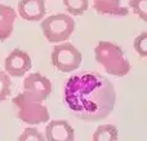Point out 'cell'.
<instances>
[{"label":"cell","instance_id":"6da1fadb","mask_svg":"<svg viewBox=\"0 0 147 141\" xmlns=\"http://www.w3.org/2000/svg\"><path fill=\"white\" fill-rule=\"evenodd\" d=\"M63 102L70 111L85 122L107 118L116 102V92L107 78L97 71L71 75L63 84Z\"/></svg>","mask_w":147,"mask_h":141},{"label":"cell","instance_id":"7a4b0ae2","mask_svg":"<svg viewBox=\"0 0 147 141\" xmlns=\"http://www.w3.org/2000/svg\"><path fill=\"white\" fill-rule=\"evenodd\" d=\"M94 57L110 75L125 77L130 71V64L124 56L123 49L112 41H99L94 48Z\"/></svg>","mask_w":147,"mask_h":141},{"label":"cell","instance_id":"3957f363","mask_svg":"<svg viewBox=\"0 0 147 141\" xmlns=\"http://www.w3.org/2000/svg\"><path fill=\"white\" fill-rule=\"evenodd\" d=\"M40 27L49 43H62L72 35L75 30V21L71 16L57 13L44 18Z\"/></svg>","mask_w":147,"mask_h":141},{"label":"cell","instance_id":"277c9868","mask_svg":"<svg viewBox=\"0 0 147 141\" xmlns=\"http://www.w3.org/2000/svg\"><path fill=\"white\" fill-rule=\"evenodd\" d=\"M13 105L17 108V117L27 124H40L49 121V111L40 101H35L20 93L13 98Z\"/></svg>","mask_w":147,"mask_h":141},{"label":"cell","instance_id":"5b68a950","mask_svg":"<svg viewBox=\"0 0 147 141\" xmlns=\"http://www.w3.org/2000/svg\"><path fill=\"white\" fill-rule=\"evenodd\" d=\"M51 60L53 66L61 73H71L81 64V53L74 44L62 41L52 49Z\"/></svg>","mask_w":147,"mask_h":141},{"label":"cell","instance_id":"8992f818","mask_svg":"<svg viewBox=\"0 0 147 141\" xmlns=\"http://www.w3.org/2000/svg\"><path fill=\"white\" fill-rule=\"evenodd\" d=\"M52 92V83L40 73H32L23 80V93L35 101L43 102Z\"/></svg>","mask_w":147,"mask_h":141},{"label":"cell","instance_id":"52a82bcc","mask_svg":"<svg viewBox=\"0 0 147 141\" xmlns=\"http://www.w3.org/2000/svg\"><path fill=\"white\" fill-rule=\"evenodd\" d=\"M31 58L27 52L16 48L5 58V71L9 77L21 78L31 69Z\"/></svg>","mask_w":147,"mask_h":141},{"label":"cell","instance_id":"ba28073f","mask_svg":"<svg viewBox=\"0 0 147 141\" xmlns=\"http://www.w3.org/2000/svg\"><path fill=\"white\" fill-rule=\"evenodd\" d=\"M45 140L47 141H74L75 131L71 124L63 119L51 121L45 127Z\"/></svg>","mask_w":147,"mask_h":141},{"label":"cell","instance_id":"9c48e42d","mask_svg":"<svg viewBox=\"0 0 147 141\" xmlns=\"http://www.w3.org/2000/svg\"><path fill=\"white\" fill-rule=\"evenodd\" d=\"M18 13L26 21H41L47 13L44 0H20Z\"/></svg>","mask_w":147,"mask_h":141},{"label":"cell","instance_id":"30bf717a","mask_svg":"<svg viewBox=\"0 0 147 141\" xmlns=\"http://www.w3.org/2000/svg\"><path fill=\"white\" fill-rule=\"evenodd\" d=\"M17 14L9 5H0V41H4L13 34Z\"/></svg>","mask_w":147,"mask_h":141},{"label":"cell","instance_id":"8fae6325","mask_svg":"<svg viewBox=\"0 0 147 141\" xmlns=\"http://www.w3.org/2000/svg\"><path fill=\"white\" fill-rule=\"evenodd\" d=\"M93 8L96 9V12L103 16L124 17L129 14L128 8L123 7L120 0H93Z\"/></svg>","mask_w":147,"mask_h":141},{"label":"cell","instance_id":"7c38bea8","mask_svg":"<svg viewBox=\"0 0 147 141\" xmlns=\"http://www.w3.org/2000/svg\"><path fill=\"white\" fill-rule=\"evenodd\" d=\"M117 140V128L114 124H102L98 126L94 131L92 141H116Z\"/></svg>","mask_w":147,"mask_h":141},{"label":"cell","instance_id":"4fadbf2b","mask_svg":"<svg viewBox=\"0 0 147 141\" xmlns=\"http://www.w3.org/2000/svg\"><path fill=\"white\" fill-rule=\"evenodd\" d=\"M66 10L72 16H81L89 7V0H62Z\"/></svg>","mask_w":147,"mask_h":141},{"label":"cell","instance_id":"5bb4252c","mask_svg":"<svg viewBox=\"0 0 147 141\" xmlns=\"http://www.w3.org/2000/svg\"><path fill=\"white\" fill-rule=\"evenodd\" d=\"M18 141H47V140L39 129L28 127V128L23 129V132L18 137Z\"/></svg>","mask_w":147,"mask_h":141},{"label":"cell","instance_id":"9a60e30c","mask_svg":"<svg viewBox=\"0 0 147 141\" xmlns=\"http://www.w3.org/2000/svg\"><path fill=\"white\" fill-rule=\"evenodd\" d=\"M129 7L142 21H147V0H129Z\"/></svg>","mask_w":147,"mask_h":141},{"label":"cell","instance_id":"2e32d148","mask_svg":"<svg viewBox=\"0 0 147 141\" xmlns=\"http://www.w3.org/2000/svg\"><path fill=\"white\" fill-rule=\"evenodd\" d=\"M10 85H12V82H10L9 75L4 71H0V102L9 97Z\"/></svg>","mask_w":147,"mask_h":141},{"label":"cell","instance_id":"e0dca14e","mask_svg":"<svg viewBox=\"0 0 147 141\" xmlns=\"http://www.w3.org/2000/svg\"><path fill=\"white\" fill-rule=\"evenodd\" d=\"M134 51L140 54L141 57H146L147 56V33H142L134 39Z\"/></svg>","mask_w":147,"mask_h":141}]
</instances>
